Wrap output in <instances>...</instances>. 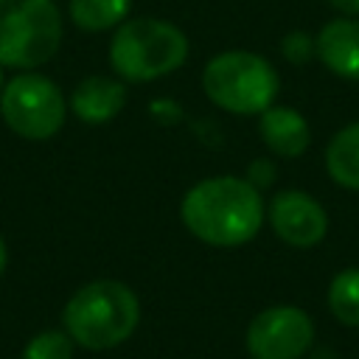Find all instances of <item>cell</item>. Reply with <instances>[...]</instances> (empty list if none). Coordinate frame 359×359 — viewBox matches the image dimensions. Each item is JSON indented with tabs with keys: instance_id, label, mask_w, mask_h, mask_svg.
Masks as SVG:
<instances>
[{
	"instance_id": "7",
	"label": "cell",
	"mask_w": 359,
	"mask_h": 359,
	"mask_svg": "<svg viewBox=\"0 0 359 359\" xmlns=\"http://www.w3.org/2000/svg\"><path fill=\"white\" fill-rule=\"evenodd\" d=\"M244 342L252 359H300L314 342V323L297 306H269L252 317Z\"/></svg>"
},
{
	"instance_id": "2",
	"label": "cell",
	"mask_w": 359,
	"mask_h": 359,
	"mask_svg": "<svg viewBox=\"0 0 359 359\" xmlns=\"http://www.w3.org/2000/svg\"><path fill=\"white\" fill-rule=\"evenodd\" d=\"M140 320L137 294L121 280H90L62 311L67 337L87 351H107L126 342Z\"/></svg>"
},
{
	"instance_id": "11",
	"label": "cell",
	"mask_w": 359,
	"mask_h": 359,
	"mask_svg": "<svg viewBox=\"0 0 359 359\" xmlns=\"http://www.w3.org/2000/svg\"><path fill=\"white\" fill-rule=\"evenodd\" d=\"M261 140L269 146V151L280 157H300L309 149L311 132L306 118L292 107H266L258 121Z\"/></svg>"
},
{
	"instance_id": "19",
	"label": "cell",
	"mask_w": 359,
	"mask_h": 359,
	"mask_svg": "<svg viewBox=\"0 0 359 359\" xmlns=\"http://www.w3.org/2000/svg\"><path fill=\"white\" fill-rule=\"evenodd\" d=\"M0 93H3V65H0Z\"/></svg>"
},
{
	"instance_id": "5",
	"label": "cell",
	"mask_w": 359,
	"mask_h": 359,
	"mask_svg": "<svg viewBox=\"0 0 359 359\" xmlns=\"http://www.w3.org/2000/svg\"><path fill=\"white\" fill-rule=\"evenodd\" d=\"M62 14L53 0H0V65L34 70L56 56Z\"/></svg>"
},
{
	"instance_id": "10",
	"label": "cell",
	"mask_w": 359,
	"mask_h": 359,
	"mask_svg": "<svg viewBox=\"0 0 359 359\" xmlns=\"http://www.w3.org/2000/svg\"><path fill=\"white\" fill-rule=\"evenodd\" d=\"M123 101H126V87L109 76H87L76 84V90L70 95L73 112L84 123H95V126L115 118L121 112Z\"/></svg>"
},
{
	"instance_id": "13",
	"label": "cell",
	"mask_w": 359,
	"mask_h": 359,
	"mask_svg": "<svg viewBox=\"0 0 359 359\" xmlns=\"http://www.w3.org/2000/svg\"><path fill=\"white\" fill-rule=\"evenodd\" d=\"M132 8V0H70V20L81 31H107Z\"/></svg>"
},
{
	"instance_id": "17",
	"label": "cell",
	"mask_w": 359,
	"mask_h": 359,
	"mask_svg": "<svg viewBox=\"0 0 359 359\" xmlns=\"http://www.w3.org/2000/svg\"><path fill=\"white\" fill-rule=\"evenodd\" d=\"M328 3L345 17H359V0H328Z\"/></svg>"
},
{
	"instance_id": "8",
	"label": "cell",
	"mask_w": 359,
	"mask_h": 359,
	"mask_svg": "<svg viewBox=\"0 0 359 359\" xmlns=\"http://www.w3.org/2000/svg\"><path fill=\"white\" fill-rule=\"evenodd\" d=\"M269 224L275 236L292 247H314L328 233L325 208L306 191H278L269 202Z\"/></svg>"
},
{
	"instance_id": "4",
	"label": "cell",
	"mask_w": 359,
	"mask_h": 359,
	"mask_svg": "<svg viewBox=\"0 0 359 359\" xmlns=\"http://www.w3.org/2000/svg\"><path fill=\"white\" fill-rule=\"evenodd\" d=\"M278 73L275 67L250 50H224L216 53L202 70L205 95L236 115H261L272 107L278 95Z\"/></svg>"
},
{
	"instance_id": "12",
	"label": "cell",
	"mask_w": 359,
	"mask_h": 359,
	"mask_svg": "<svg viewBox=\"0 0 359 359\" xmlns=\"http://www.w3.org/2000/svg\"><path fill=\"white\" fill-rule=\"evenodd\" d=\"M325 168L337 185L359 191V121L348 123L331 137L325 146Z\"/></svg>"
},
{
	"instance_id": "14",
	"label": "cell",
	"mask_w": 359,
	"mask_h": 359,
	"mask_svg": "<svg viewBox=\"0 0 359 359\" xmlns=\"http://www.w3.org/2000/svg\"><path fill=\"white\" fill-rule=\"evenodd\" d=\"M328 309L342 325L359 328V269L356 266L334 275L328 286Z\"/></svg>"
},
{
	"instance_id": "3",
	"label": "cell",
	"mask_w": 359,
	"mask_h": 359,
	"mask_svg": "<svg viewBox=\"0 0 359 359\" xmlns=\"http://www.w3.org/2000/svg\"><path fill=\"white\" fill-rule=\"evenodd\" d=\"M188 59L185 34L165 20L135 17L109 42V65L126 81H151L174 73Z\"/></svg>"
},
{
	"instance_id": "9",
	"label": "cell",
	"mask_w": 359,
	"mask_h": 359,
	"mask_svg": "<svg viewBox=\"0 0 359 359\" xmlns=\"http://www.w3.org/2000/svg\"><path fill=\"white\" fill-rule=\"evenodd\" d=\"M314 56L339 79L359 81V20L337 17L314 36Z\"/></svg>"
},
{
	"instance_id": "16",
	"label": "cell",
	"mask_w": 359,
	"mask_h": 359,
	"mask_svg": "<svg viewBox=\"0 0 359 359\" xmlns=\"http://www.w3.org/2000/svg\"><path fill=\"white\" fill-rule=\"evenodd\" d=\"M280 50H283V56H286L292 65H306V62L314 56V39H311L306 31H292V34L283 36Z\"/></svg>"
},
{
	"instance_id": "18",
	"label": "cell",
	"mask_w": 359,
	"mask_h": 359,
	"mask_svg": "<svg viewBox=\"0 0 359 359\" xmlns=\"http://www.w3.org/2000/svg\"><path fill=\"white\" fill-rule=\"evenodd\" d=\"M6 258H8V255H6V241L0 238V275H3V269H6Z\"/></svg>"
},
{
	"instance_id": "15",
	"label": "cell",
	"mask_w": 359,
	"mask_h": 359,
	"mask_svg": "<svg viewBox=\"0 0 359 359\" xmlns=\"http://www.w3.org/2000/svg\"><path fill=\"white\" fill-rule=\"evenodd\" d=\"M22 359H73V339L67 331H42L25 345Z\"/></svg>"
},
{
	"instance_id": "1",
	"label": "cell",
	"mask_w": 359,
	"mask_h": 359,
	"mask_svg": "<svg viewBox=\"0 0 359 359\" xmlns=\"http://www.w3.org/2000/svg\"><path fill=\"white\" fill-rule=\"evenodd\" d=\"M191 236L213 247H238L258 236L264 224L261 191L241 177H210L196 182L180 208Z\"/></svg>"
},
{
	"instance_id": "6",
	"label": "cell",
	"mask_w": 359,
	"mask_h": 359,
	"mask_svg": "<svg viewBox=\"0 0 359 359\" xmlns=\"http://www.w3.org/2000/svg\"><path fill=\"white\" fill-rule=\"evenodd\" d=\"M0 112L11 132L25 140H45L56 135L65 123V95L62 90L39 76V73H20L0 93Z\"/></svg>"
}]
</instances>
